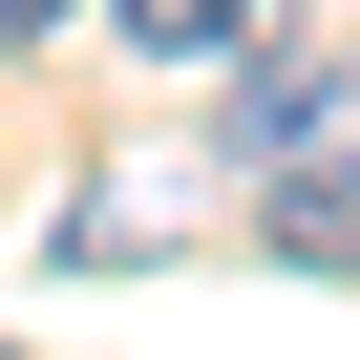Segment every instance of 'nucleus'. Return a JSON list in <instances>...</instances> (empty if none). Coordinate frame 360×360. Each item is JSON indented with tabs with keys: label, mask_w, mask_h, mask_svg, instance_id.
<instances>
[{
	"label": "nucleus",
	"mask_w": 360,
	"mask_h": 360,
	"mask_svg": "<svg viewBox=\"0 0 360 360\" xmlns=\"http://www.w3.org/2000/svg\"><path fill=\"white\" fill-rule=\"evenodd\" d=\"M360 127V64L339 43H233V106H212V169H297Z\"/></svg>",
	"instance_id": "f257e3e1"
},
{
	"label": "nucleus",
	"mask_w": 360,
	"mask_h": 360,
	"mask_svg": "<svg viewBox=\"0 0 360 360\" xmlns=\"http://www.w3.org/2000/svg\"><path fill=\"white\" fill-rule=\"evenodd\" d=\"M255 255L276 276H360V127L297 148V169H255Z\"/></svg>",
	"instance_id": "f03ea898"
},
{
	"label": "nucleus",
	"mask_w": 360,
	"mask_h": 360,
	"mask_svg": "<svg viewBox=\"0 0 360 360\" xmlns=\"http://www.w3.org/2000/svg\"><path fill=\"white\" fill-rule=\"evenodd\" d=\"M106 22H127V43H148V64H233V43H255V22H276V0H106Z\"/></svg>",
	"instance_id": "7ed1b4c3"
},
{
	"label": "nucleus",
	"mask_w": 360,
	"mask_h": 360,
	"mask_svg": "<svg viewBox=\"0 0 360 360\" xmlns=\"http://www.w3.org/2000/svg\"><path fill=\"white\" fill-rule=\"evenodd\" d=\"M0 43H64V0H0Z\"/></svg>",
	"instance_id": "20e7f679"
}]
</instances>
